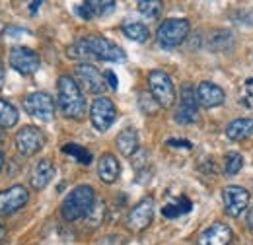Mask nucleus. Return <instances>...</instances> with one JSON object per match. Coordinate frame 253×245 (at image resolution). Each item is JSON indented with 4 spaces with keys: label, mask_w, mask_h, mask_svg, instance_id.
<instances>
[{
    "label": "nucleus",
    "mask_w": 253,
    "mask_h": 245,
    "mask_svg": "<svg viewBox=\"0 0 253 245\" xmlns=\"http://www.w3.org/2000/svg\"><path fill=\"white\" fill-rule=\"evenodd\" d=\"M57 101H59V107H61L63 115L68 119L80 121L86 115L84 93L80 90L78 82L68 74H63L57 80Z\"/></svg>",
    "instance_id": "obj_1"
},
{
    "label": "nucleus",
    "mask_w": 253,
    "mask_h": 245,
    "mask_svg": "<svg viewBox=\"0 0 253 245\" xmlns=\"http://www.w3.org/2000/svg\"><path fill=\"white\" fill-rule=\"evenodd\" d=\"M95 204V191L90 185H78L74 187L66 197H64L63 204H61V216L66 222H76L80 218L92 212Z\"/></svg>",
    "instance_id": "obj_2"
},
{
    "label": "nucleus",
    "mask_w": 253,
    "mask_h": 245,
    "mask_svg": "<svg viewBox=\"0 0 253 245\" xmlns=\"http://www.w3.org/2000/svg\"><path fill=\"white\" fill-rule=\"evenodd\" d=\"M191 31L189 20L185 18H169L164 24H160L158 31H156V39L158 45L164 49H173L177 45H181Z\"/></svg>",
    "instance_id": "obj_3"
},
{
    "label": "nucleus",
    "mask_w": 253,
    "mask_h": 245,
    "mask_svg": "<svg viewBox=\"0 0 253 245\" xmlns=\"http://www.w3.org/2000/svg\"><path fill=\"white\" fill-rule=\"evenodd\" d=\"M148 90L160 107H171L175 103V86L169 74L164 70H152L148 74Z\"/></svg>",
    "instance_id": "obj_4"
},
{
    "label": "nucleus",
    "mask_w": 253,
    "mask_h": 245,
    "mask_svg": "<svg viewBox=\"0 0 253 245\" xmlns=\"http://www.w3.org/2000/svg\"><path fill=\"white\" fill-rule=\"evenodd\" d=\"M45 142H47L45 132L39 126H33V124L22 126L14 136V146L24 158H32L37 152H41Z\"/></svg>",
    "instance_id": "obj_5"
},
{
    "label": "nucleus",
    "mask_w": 253,
    "mask_h": 245,
    "mask_svg": "<svg viewBox=\"0 0 253 245\" xmlns=\"http://www.w3.org/2000/svg\"><path fill=\"white\" fill-rule=\"evenodd\" d=\"M86 41V47L90 51V55L99 59V61H107V62H125L126 55L125 51L115 45L113 41H109L107 37H101V35H90V37H84Z\"/></svg>",
    "instance_id": "obj_6"
},
{
    "label": "nucleus",
    "mask_w": 253,
    "mask_h": 245,
    "mask_svg": "<svg viewBox=\"0 0 253 245\" xmlns=\"http://www.w3.org/2000/svg\"><path fill=\"white\" fill-rule=\"evenodd\" d=\"M26 113L41 122H51L55 119V101L47 92H33L24 99Z\"/></svg>",
    "instance_id": "obj_7"
},
{
    "label": "nucleus",
    "mask_w": 253,
    "mask_h": 245,
    "mask_svg": "<svg viewBox=\"0 0 253 245\" xmlns=\"http://www.w3.org/2000/svg\"><path fill=\"white\" fill-rule=\"evenodd\" d=\"M115 119H117L115 103L105 95H97L90 105V121H92L95 130L105 132L115 122Z\"/></svg>",
    "instance_id": "obj_8"
},
{
    "label": "nucleus",
    "mask_w": 253,
    "mask_h": 245,
    "mask_svg": "<svg viewBox=\"0 0 253 245\" xmlns=\"http://www.w3.org/2000/svg\"><path fill=\"white\" fill-rule=\"evenodd\" d=\"M8 64H10L18 74L30 76V74L39 70V66H41V57H39L33 49H30V47L18 45V47H12V49H10V53H8Z\"/></svg>",
    "instance_id": "obj_9"
},
{
    "label": "nucleus",
    "mask_w": 253,
    "mask_h": 245,
    "mask_svg": "<svg viewBox=\"0 0 253 245\" xmlns=\"http://www.w3.org/2000/svg\"><path fill=\"white\" fill-rule=\"evenodd\" d=\"M154 199L152 197H144L142 201H138L126 214V228L134 234L144 232L152 220H154Z\"/></svg>",
    "instance_id": "obj_10"
},
{
    "label": "nucleus",
    "mask_w": 253,
    "mask_h": 245,
    "mask_svg": "<svg viewBox=\"0 0 253 245\" xmlns=\"http://www.w3.org/2000/svg\"><path fill=\"white\" fill-rule=\"evenodd\" d=\"M30 201V191L24 185H12L4 191H0V216L16 214L18 210H22Z\"/></svg>",
    "instance_id": "obj_11"
},
{
    "label": "nucleus",
    "mask_w": 253,
    "mask_h": 245,
    "mask_svg": "<svg viewBox=\"0 0 253 245\" xmlns=\"http://www.w3.org/2000/svg\"><path fill=\"white\" fill-rule=\"evenodd\" d=\"M222 203H224L226 214L232 216V218H240L250 204V193L238 185L224 187L222 189Z\"/></svg>",
    "instance_id": "obj_12"
},
{
    "label": "nucleus",
    "mask_w": 253,
    "mask_h": 245,
    "mask_svg": "<svg viewBox=\"0 0 253 245\" xmlns=\"http://www.w3.org/2000/svg\"><path fill=\"white\" fill-rule=\"evenodd\" d=\"M173 119L179 124H191L199 119V99H197V92L193 90V86H183Z\"/></svg>",
    "instance_id": "obj_13"
},
{
    "label": "nucleus",
    "mask_w": 253,
    "mask_h": 245,
    "mask_svg": "<svg viewBox=\"0 0 253 245\" xmlns=\"http://www.w3.org/2000/svg\"><path fill=\"white\" fill-rule=\"evenodd\" d=\"M76 76H78L80 84L90 93H101L107 86L105 74H101L94 64H88V62H80L76 66Z\"/></svg>",
    "instance_id": "obj_14"
},
{
    "label": "nucleus",
    "mask_w": 253,
    "mask_h": 245,
    "mask_svg": "<svg viewBox=\"0 0 253 245\" xmlns=\"http://www.w3.org/2000/svg\"><path fill=\"white\" fill-rule=\"evenodd\" d=\"M197 99H199V105L207 107V109H212V107H220L226 99V93L220 86H216L214 82H201L197 86Z\"/></svg>",
    "instance_id": "obj_15"
},
{
    "label": "nucleus",
    "mask_w": 253,
    "mask_h": 245,
    "mask_svg": "<svg viewBox=\"0 0 253 245\" xmlns=\"http://www.w3.org/2000/svg\"><path fill=\"white\" fill-rule=\"evenodd\" d=\"M55 177V163L47 158L39 160L32 169V175H30V183L35 191H43L47 185L53 181Z\"/></svg>",
    "instance_id": "obj_16"
},
{
    "label": "nucleus",
    "mask_w": 253,
    "mask_h": 245,
    "mask_svg": "<svg viewBox=\"0 0 253 245\" xmlns=\"http://www.w3.org/2000/svg\"><path fill=\"white\" fill-rule=\"evenodd\" d=\"M232 240V230L222 224L216 222L212 226H209L197 240V245H228Z\"/></svg>",
    "instance_id": "obj_17"
},
{
    "label": "nucleus",
    "mask_w": 253,
    "mask_h": 245,
    "mask_svg": "<svg viewBox=\"0 0 253 245\" xmlns=\"http://www.w3.org/2000/svg\"><path fill=\"white\" fill-rule=\"evenodd\" d=\"M121 175L119 160L113 154H103L97 162V177L107 185H113Z\"/></svg>",
    "instance_id": "obj_18"
},
{
    "label": "nucleus",
    "mask_w": 253,
    "mask_h": 245,
    "mask_svg": "<svg viewBox=\"0 0 253 245\" xmlns=\"http://www.w3.org/2000/svg\"><path fill=\"white\" fill-rule=\"evenodd\" d=\"M115 146L119 148V152L125 158H132L138 152V132H136V128H132V126L123 128L115 138Z\"/></svg>",
    "instance_id": "obj_19"
},
{
    "label": "nucleus",
    "mask_w": 253,
    "mask_h": 245,
    "mask_svg": "<svg viewBox=\"0 0 253 245\" xmlns=\"http://www.w3.org/2000/svg\"><path fill=\"white\" fill-rule=\"evenodd\" d=\"M117 8L115 2H84L80 6H76V14L82 20H92L97 16H107Z\"/></svg>",
    "instance_id": "obj_20"
},
{
    "label": "nucleus",
    "mask_w": 253,
    "mask_h": 245,
    "mask_svg": "<svg viewBox=\"0 0 253 245\" xmlns=\"http://www.w3.org/2000/svg\"><path fill=\"white\" fill-rule=\"evenodd\" d=\"M252 132H253V119H248V117H244V119H234V121L226 126V136H228L230 140H234V142L244 140V138L250 136Z\"/></svg>",
    "instance_id": "obj_21"
},
{
    "label": "nucleus",
    "mask_w": 253,
    "mask_h": 245,
    "mask_svg": "<svg viewBox=\"0 0 253 245\" xmlns=\"http://www.w3.org/2000/svg\"><path fill=\"white\" fill-rule=\"evenodd\" d=\"M193 210V203H191L187 197H177L175 201L168 203L162 206V216L166 218H177V216L189 214Z\"/></svg>",
    "instance_id": "obj_22"
},
{
    "label": "nucleus",
    "mask_w": 253,
    "mask_h": 245,
    "mask_svg": "<svg viewBox=\"0 0 253 245\" xmlns=\"http://www.w3.org/2000/svg\"><path fill=\"white\" fill-rule=\"evenodd\" d=\"M121 31L125 33L126 39L134 41V43H146L150 39V30L148 26L140 24V22H128V24H123Z\"/></svg>",
    "instance_id": "obj_23"
},
{
    "label": "nucleus",
    "mask_w": 253,
    "mask_h": 245,
    "mask_svg": "<svg viewBox=\"0 0 253 245\" xmlns=\"http://www.w3.org/2000/svg\"><path fill=\"white\" fill-rule=\"evenodd\" d=\"M20 121L18 109L8 101L0 97V128H12Z\"/></svg>",
    "instance_id": "obj_24"
},
{
    "label": "nucleus",
    "mask_w": 253,
    "mask_h": 245,
    "mask_svg": "<svg viewBox=\"0 0 253 245\" xmlns=\"http://www.w3.org/2000/svg\"><path fill=\"white\" fill-rule=\"evenodd\" d=\"M63 152L68 154V156H72L78 163H82V165H90L92 163V152L88 150V148H84V146H80V144H64L63 146Z\"/></svg>",
    "instance_id": "obj_25"
},
{
    "label": "nucleus",
    "mask_w": 253,
    "mask_h": 245,
    "mask_svg": "<svg viewBox=\"0 0 253 245\" xmlns=\"http://www.w3.org/2000/svg\"><path fill=\"white\" fill-rule=\"evenodd\" d=\"M66 57L72 59V61H86V59H92V55H90V51H88V47H86L84 37L78 39V41H74V43L66 49Z\"/></svg>",
    "instance_id": "obj_26"
},
{
    "label": "nucleus",
    "mask_w": 253,
    "mask_h": 245,
    "mask_svg": "<svg viewBox=\"0 0 253 245\" xmlns=\"http://www.w3.org/2000/svg\"><path fill=\"white\" fill-rule=\"evenodd\" d=\"M244 167V156L238 152H228L224 158V173L226 175H236Z\"/></svg>",
    "instance_id": "obj_27"
},
{
    "label": "nucleus",
    "mask_w": 253,
    "mask_h": 245,
    "mask_svg": "<svg viewBox=\"0 0 253 245\" xmlns=\"http://www.w3.org/2000/svg\"><path fill=\"white\" fill-rule=\"evenodd\" d=\"M136 6H138V12H140L144 18H148V20L158 18L162 8H164V4L158 2V0H140Z\"/></svg>",
    "instance_id": "obj_28"
},
{
    "label": "nucleus",
    "mask_w": 253,
    "mask_h": 245,
    "mask_svg": "<svg viewBox=\"0 0 253 245\" xmlns=\"http://www.w3.org/2000/svg\"><path fill=\"white\" fill-rule=\"evenodd\" d=\"M97 245H123V238L121 236H117V234H111V236H105V238H101Z\"/></svg>",
    "instance_id": "obj_29"
},
{
    "label": "nucleus",
    "mask_w": 253,
    "mask_h": 245,
    "mask_svg": "<svg viewBox=\"0 0 253 245\" xmlns=\"http://www.w3.org/2000/svg\"><path fill=\"white\" fill-rule=\"evenodd\" d=\"M168 146H177V148H185V150L193 148V144H191L189 140H177V138H169L168 140Z\"/></svg>",
    "instance_id": "obj_30"
},
{
    "label": "nucleus",
    "mask_w": 253,
    "mask_h": 245,
    "mask_svg": "<svg viewBox=\"0 0 253 245\" xmlns=\"http://www.w3.org/2000/svg\"><path fill=\"white\" fill-rule=\"evenodd\" d=\"M105 82H107V86H109L111 90H117V88H119V86H117V84H119V82H117V76H115L111 70L105 72Z\"/></svg>",
    "instance_id": "obj_31"
},
{
    "label": "nucleus",
    "mask_w": 253,
    "mask_h": 245,
    "mask_svg": "<svg viewBox=\"0 0 253 245\" xmlns=\"http://www.w3.org/2000/svg\"><path fill=\"white\" fill-rule=\"evenodd\" d=\"M248 228H250V232L253 234V208L248 212Z\"/></svg>",
    "instance_id": "obj_32"
},
{
    "label": "nucleus",
    "mask_w": 253,
    "mask_h": 245,
    "mask_svg": "<svg viewBox=\"0 0 253 245\" xmlns=\"http://www.w3.org/2000/svg\"><path fill=\"white\" fill-rule=\"evenodd\" d=\"M6 238V226H2L0 224V244H2V240Z\"/></svg>",
    "instance_id": "obj_33"
},
{
    "label": "nucleus",
    "mask_w": 253,
    "mask_h": 245,
    "mask_svg": "<svg viewBox=\"0 0 253 245\" xmlns=\"http://www.w3.org/2000/svg\"><path fill=\"white\" fill-rule=\"evenodd\" d=\"M39 6H41V2H32V4H30V8H32L33 14H35V12L39 10Z\"/></svg>",
    "instance_id": "obj_34"
},
{
    "label": "nucleus",
    "mask_w": 253,
    "mask_h": 245,
    "mask_svg": "<svg viewBox=\"0 0 253 245\" xmlns=\"http://www.w3.org/2000/svg\"><path fill=\"white\" fill-rule=\"evenodd\" d=\"M4 84V66H2V61H0V88Z\"/></svg>",
    "instance_id": "obj_35"
},
{
    "label": "nucleus",
    "mask_w": 253,
    "mask_h": 245,
    "mask_svg": "<svg viewBox=\"0 0 253 245\" xmlns=\"http://www.w3.org/2000/svg\"><path fill=\"white\" fill-rule=\"evenodd\" d=\"M2 167H4V154L0 150V171H2Z\"/></svg>",
    "instance_id": "obj_36"
},
{
    "label": "nucleus",
    "mask_w": 253,
    "mask_h": 245,
    "mask_svg": "<svg viewBox=\"0 0 253 245\" xmlns=\"http://www.w3.org/2000/svg\"><path fill=\"white\" fill-rule=\"evenodd\" d=\"M248 90H250V92H253V78H250V80H248Z\"/></svg>",
    "instance_id": "obj_37"
}]
</instances>
